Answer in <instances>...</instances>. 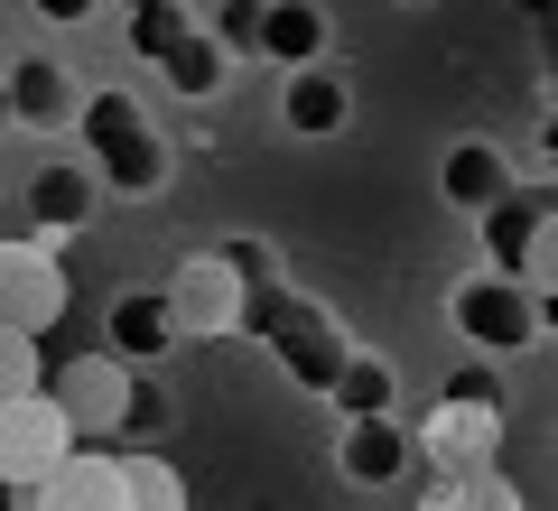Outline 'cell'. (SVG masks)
<instances>
[{"label": "cell", "mask_w": 558, "mask_h": 511, "mask_svg": "<svg viewBox=\"0 0 558 511\" xmlns=\"http://www.w3.org/2000/svg\"><path fill=\"white\" fill-rule=\"evenodd\" d=\"M242 326H252L260 344H270V363H279V373L299 381V391H317V400H326V381L344 373V354H354V334H344V326H336V316H326L307 289H289L279 270L260 279L252 297H242Z\"/></svg>", "instance_id": "cell-1"}, {"label": "cell", "mask_w": 558, "mask_h": 511, "mask_svg": "<svg viewBox=\"0 0 558 511\" xmlns=\"http://www.w3.org/2000/svg\"><path fill=\"white\" fill-rule=\"evenodd\" d=\"M75 131H84V158H94L102 186H121V196H159L168 186V139H159V121H149L140 94H121V84L112 94H84Z\"/></svg>", "instance_id": "cell-2"}, {"label": "cell", "mask_w": 558, "mask_h": 511, "mask_svg": "<svg viewBox=\"0 0 558 511\" xmlns=\"http://www.w3.org/2000/svg\"><path fill=\"white\" fill-rule=\"evenodd\" d=\"M410 447L428 455V474H475L502 465V391H438V410L410 428Z\"/></svg>", "instance_id": "cell-3"}, {"label": "cell", "mask_w": 558, "mask_h": 511, "mask_svg": "<svg viewBox=\"0 0 558 511\" xmlns=\"http://www.w3.org/2000/svg\"><path fill=\"white\" fill-rule=\"evenodd\" d=\"M65 307H75V279H65V252L47 233L0 242V326L20 334H57Z\"/></svg>", "instance_id": "cell-4"}, {"label": "cell", "mask_w": 558, "mask_h": 511, "mask_svg": "<svg viewBox=\"0 0 558 511\" xmlns=\"http://www.w3.org/2000/svg\"><path fill=\"white\" fill-rule=\"evenodd\" d=\"M75 447V418L57 410V391H20V400H0V502H28L38 492V474L57 465V455Z\"/></svg>", "instance_id": "cell-5"}, {"label": "cell", "mask_w": 558, "mask_h": 511, "mask_svg": "<svg viewBox=\"0 0 558 511\" xmlns=\"http://www.w3.org/2000/svg\"><path fill=\"white\" fill-rule=\"evenodd\" d=\"M447 316H457V334L475 344V354H521V344H539V297L521 289V279H502V270H475V279H457V297H447Z\"/></svg>", "instance_id": "cell-6"}, {"label": "cell", "mask_w": 558, "mask_h": 511, "mask_svg": "<svg viewBox=\"0 0 558 511\" xmlns=\"http://www.w3.org/2000/svg\"><path fill=\"white\" fill-rule=\"evenodd\" d=\"M242 297H252V279L233 270V260L205 242V252L178 260V279H168V316H178V344L196 334V344H215V334L242 326Z\"/></svg>", "instance_id": "cell-7"}, {"label": "cell", "mask_w": 558, "mask_h": 511, "mask_svg": "<svg viewBox=\"0 0 558 511\" xmlns=\"http://www.w3.org/2000/svg\"><path fill=\"white\" fill-rule=\"evenodd\" d=\"M47 391H57V410L75 418V437H121L131 428V363H121L112 344L65 354L57 373H47Z\"/></svg>", "instance_id": "cell-8"}, {"label": "cell", "mask_w": 558, "mask_h": 511, "mask_svg": "<svg viewBox=\"0 0 558 511\" xmlns=\"http://www.w3.org/2000/svg\"><path fill=\"white\" fill-rule=\"evenodd\" d=\"M28 511H121V455L112 447H65L57 465L38 474V492H28Z\"/></svg>", "instance_id": "cell-9"}, {"label": "cell", "mask_w": 558, "mask_h": 511, "mask_svg": "<svg viewBox=\"0 0 558 511\" xmlns=\"http://www.w3.org/2000/svg\"><path fill=\"white\" fill-rule=\"evenodd\" d=\"M336 465H344V484H400V474L418 465V447H410V418H400V410H363V418H344V437H336Z\"/></svg>", "instance_id": "cell-10"}, {"label": "cell", "mask_w": 558, "mask_h": 511, "mask_svg": "<svg viewBox=\"0 0 558 511\" xmlns=\"http://www.w3.org/2000/svg\"><path fill=\"white\" fill-rule=\"evenodd\" d=\"M0 84H10V121H20V131H47V139H57V131H75V112H84V84L65 75L57 57H20Z\"/></svg>", "instance_id": "cell-11"}, {"label": "cell", "mask_w": 558, "mask_h": 511, "mask_svg": "<svg viewBox=\"0 0 558 511\" xmlns=\"http://www.w3.org/2000/svg\"><path fill=\"white\" fill-rule=\"evenodd\" d=\"M94 196H102L94 158H47L38 178H28V215H38V233H47V242L84 233V223H94Z\"/></svg>", "instance_id": "cell-12"}, {"label": "cell", "mask_w": 558, "mask_h": 511, "mask_svg": "<svg viewBox=\"0 0 558 511\" xmlns=\"http://www.w3.org/2000/svg\"><path fill=\"white\" fill-rule=\"evenodd\" d=\"M102 344H112L121 363H159L168 344H178L168 289H121V297H112V316H102Z\"/></svg>", "instance_id": "cell-13"}, {"label": "cell", "mask_w": 558, "mask_h": 511, "mask_svg": "<svg viewBox=\"0 0 558 511\" xmlns=\"http://www.w3.org/2000/svg\"><path fill=\"white\" fill-rule=\"evenodd\" d=\"M344 112H354V94H344V75H326V65H289V94H279V121L299 139H336Z\"/></svg>", "instance_id": "cell-14"}, {"label": "cell", "mask_w": 558, "mask_h": 511, "mask_svg": "<svg viewBox=\"0 0 558 511\" xmlns=\"http://www.w3.org/2000/svg\"><path fill=\"white\" fill-rule=\"evenodd\" d=\"M438 186H447V205H457V215H484V205L512 186V158H502L494 139H457V149L438 158Z\"/></svg>", "instance_id": "cell-15"}, {"label": "cell", "mask_w": 558, "mask_h": 511, "mask_svg": "<svg viewBox=\"0 0 558 511\" xmlns=\"http://www.w3.org/2000/svg\"><path fill=\"white\" fill-rule=\"evenodd\" d=\"M260 57L270 65H317L326 57V10L317 0H260Z\"/></svg>", "instance_id": "cell-16"}, {"label": "cell", "mask_w": 558, "mask_h": 511, "mask_svg": "<svg viewBox=\"0 0 558 511\" xmlns=\"http://www.w3.org/2000/svg\"><path fill=\"white\" fill-rule=\"evenodd\" d=\"M121 455V511H186V474L149 447H112Z\"/></svg>", "instance_id": "cell-17"}, {"label": "cell", "mask_w": 558, "mask_h": 511, "mask_svg": "<svg viewBox=\"0 0 558 511\" xmlns=\"http://www.w3.org/2000/svg\"><path fill=\"white\" fill-rule=\"evenodd\" d=\"M223 65H233V57H223V47L205 38V20H196V28H186V38L168 47V57H159V75H168V94H178V102H215Z\"/></svg>", "instance_id": "cell-18"}, {"label": "cell", "mask_w": 558, "mask_h": 511, "mask_svg": "<svg viewBox=\"0 0 558 511\" xmlns=\"http://www.w3.org/2000/svg\"><path fill=\"white\" fill-rule=\"evenodd\" d=\"M326 400H336L344 418H363V410H400V381H391V363H381V354H344V373L326 381Z\"/></svg>", "instance_id": "cell-19"}, {"label": "cell", "mask_w": 558, "mask_h": 511, "mask_svg": "<svg viewBox=\"0 0 558 511\" xmlns=\"http://www.w3.org/2000/svg\"><path fill=\"white\" fill-rule=\"evenodd\" d=\"M428 502H438V511H512L521 492L502 484V465H475V474H447V484H428Z\"/></svg>", "instance_id": "cell-20"}, {"label": "cell", "mask_w": 558, "mask_h": 511, "mask_svg": "<svg viewBox=\"0 0 558 511\" xmlns=\"http://www.w3.org/2000/svg\"><path fill=\"white\" fill-rule=\"evenodd\" d=\"M186 28H196V20H186L178 0H140V10H131V57H140V65H159L168 47L186 38Z\"/></svg>", "instance_id": "cell-21"}, {"label": "cell", "mask_w": 558, "mask_h": 511, "mask_svg": "<svg viewBox=\"0 0 558 511\" xmlns=\"http://www.w3.org/2000/svg\"><path fill=\"white\" fill-rule=\"evenodd\" d=\"M47 381V354H38V334H20V326H0V400H20V391H38Z\"/></svg>", "instance_id": "cell-22"}, {"label": "cell", "mask_w": 558, "mask_h": 511, "mask_svg": "<svg viewBox=\"0 0 558 511\" xmlns=\"http://www.w3.org/2000/svg\"><path fill=\"white\" fill-rule=\"evenodd\" d=\"M205 38H215L223 57H260V0H215Z\"/></svg>", "instance_id": "cell-23"}, {"label": "cell", "mask_w": 558, "mask_h": 511, "mask_svg": "<svg viewBox=\"0 0 558 511\" xmlns=\"http://www.w3.org/2000/svg\"><path fill=\"white\" fill-rule=\"evenodd\" d=\"M215 252H223V260H233V270H242V279H252V289H260V279H270V270H279V260H270V242H252V233H233V242H215Z\"/></svg>", "instance_id": "cell-24"}, {"label": "cell", "mask_w": 558, "mask_h": 511, "mask_svg": "<svg viewBox=\"0 0 558 511\" xmlns=\"http://www.w3.org/2000/svg\"><path fill=\"white\" fill-rule=\"evenodd\" d=\"M28 10H38V20H47V28H75V20H94L102 0H28Z\"/></svg>", "instance_id": "cell-25"}, {"label": "cell", "mask_w": 558, "mask_h": 511, "mask_svg": "<svg viewBox=\"0 0 558 511\" xmlns=\"http://www.w3.org/2000/svg\"><path fill=\"white\" fill-rule=\"evenodd\" d=\"M0 131H10V84H0Z\"/></svg>", "instance_id": "cell-26"}, {"label": "cell", "mask_w": 558, "mask_h": 511, "mask_svg": "<svg viewBox=\"0 0 558 511\" xmlns=\"http://www.w3.org/2000/svg\"><path fill=\"white\" fill-rule=\"evenodd\" d=\"M400 10H428V0H400Z\"/></svg>", "instance_id": "cell-27"}, {"label": "cell", "mask_w": 558, "mask_h": 511, "mask_svg": "<svg viewBox=\"0 0 558 511\" xmlns=\"http://www.w3.org/2000/svg\"><path fill=\"white\" fill-rule=\"evenodd\" d=\"M521 10H549V0H521Z\"/></svg>", "instance_id": "cell-28"}, {"label": "cell", "mask_w": 558, "mask_h": 511, "mask_svg": "<svg viewBox=\"0 0 558 511\" xmlns=\"http://www.w3.org/2000/svg\"><path fill=\"white\" fill-rule=\"evenodd\" d=\"M121 10H140V0H121Z\"/></svg>", "instance_id": "cell-29"}]
</instances>
